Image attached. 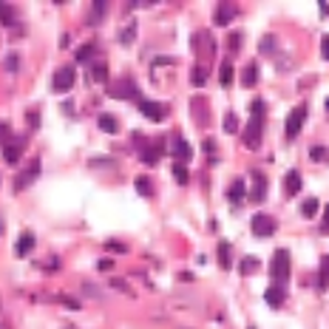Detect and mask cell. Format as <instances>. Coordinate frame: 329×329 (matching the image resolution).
<instances>
[{
    "label": "cell",
    "instance_id": "obj_1",
    "mask_svg": "<svg viewBox=\"0 0 329 329\" xmlns=\"http://www.w3.org/2000/svg\"><path fill=\"white\" fill-rule=\"evenodd\" d=\"M270 275L275 284H287L290 281V253L287 250H275V256H272V264H270Z\"/></svg>",
    "mask_w": 329,
    "mask_h": 329
},
{
    "label": "cell",
    "instance_id": "obj_2",
    "mask_svg": "<svg viewBox=\"0 0 329 329\" xmlns=\"http://www.w3.org/2000/svg\"><path fill=\"white\" fill-rule=\"evenodd\" d=\"M74 82H77V71L74 66H63L54 71V79H51V91L54 94H66V91L74 88Z\"/></svg>",
    "mask_w": 329,
    "mask_h": 329
},
{
    "label": "cell",
    "instance_id": "obj_3",
    "mask_svg": "<svg viewBox=\"0 0 329 329\" xmlns=\"http://www.w3.org/2000/svg\"><path fill=\"white\" fill-rule=\"evenodd\" d=\"M261 136H264V116H253L247 122V128H241V139L247 147H258Z\"/></svg>",
    "mask_w": 329,
    "mask_h": 329
},
{
    "label": "cell",
    "instance_id": "obj_4",
    "mask_svg": "<svg viewBox=\"0 0 329 329\" xmlns=\"http://www.w3.org/2000/svg\"><path fill=\"white\" fill-rule=\"evenodd\" d=\"M108 97L113 100H139L134 79H119V82H108Z\"/></svg>",
    "mask_w": 329,
    "mask_h": 329
},
{
    "label": "cell",
    "instance_id": "obj_5",
    "mask_svg": "<svg viewBox=\"0 0 329 329\" xmlns=\"http://www.w3.org/2000/svg\"><path fill=\"white\" fill-rule=\"evenodd\" d=\"M40 168H43V165H40V159H32V162H29V168L17 173V179H14V193H23L29 184H34L37 176H40Z\"/></svg>",
    "mask_w": 329,
    "mask_h": 329
},
{
    "label": "cell",
    "instance_id": "obj_6",
    "mask_svg": "<svg viewBox=\"0 0 329 329\" xmlns=\"http://www.w3.org/2000/svg\"><path fill=\"white\" fill-rule=\"evenodd\" d=\"M139 111L145 113L150 122H162L165 116H168V105H162V102H156V100H145V97H139Z\"/></svg>",
    "mask_w": 329,
    "mask_h": 329
},
{
    "label": "cell",
    "instance_id": "obj_7",
    "mask_svg": "<svg viewBox=\"0 0 329 329\" xmlns=\"http://www.w3.org/2000/svg\"><path fill=\"white\" fill-rule=\"evenodd\" d=\"M250 227H253V233H256L258 238H270L278 224H275V219H272V216L256 213V216H253V221H250Z\"/></svg>",
    "mask_w": 329,
    "mask_h": 329
},
{
    "label": "cell",
    "instance_id": "obj_8",
    "mask_svg": "<svg viewBox=\"0 0 329 329\" xmlns=\"http://www.w3.org/2000/svg\"><path fill=\"white\" fill-rule=\"evenodd\" d=\"M304 122H306V105L292 108V111H290V116H287V125H284V128H287V139H295Z\"/></svg>",
    "mask_w": 329,
    "mask_h": 329
},
{
    "label": "cell",
    "instance_id": "obj_9",
    "mask_svg": "<svg viewBox=\"0 0 329 329\" xmlns=\"http://www.w3.org/2000/svg\"><path fill=\"white\" fill-rule=\"evenodd\" d=\"M170 142H173V150H170V153L179 159L182 165H187V162L193 159V147H190V142H187V139H184L182 134H173V136H170Z\"/></svg>",
    "mask_w": 329,
    "mask_h": 329
},
{
    "label": "cell",
    "instance_id": "obj_10",
    "mask_svg": "<svg viewBox=\"0 0 329 329\" xmlns=\"http://www.w3.org/2000/svg\"><path fill=\"white\" fill-rule=\"evenodd\" d=\"M267 187H270V184H267V176L256 170V173H253V187H250L247 199L250 202H256V204H261L264 199H267Z\"/></svg>",
    "mask_w": 329,
    "mask_h": 329
},
{
    "label": "cell",
    "instance_id": "obj_11",
    "mask_svg": "<svg viewBox=\"0 0 329 329\" xmlns=\"http://www.w3.org/2000/svg\"><path fill=\"white\" fill-rule=\"evenodd\" d=\"M193 48H196V54H202V57H213V54H216V40H213V34L199 32L196 37H193Z\"/></svg>",
    "mask_w": 329,
    "mask_h": 329
},
{
    "label": "cell",
    "instance_id": "obj_12",
    "mask_svg": "<svg viewBox=\"0 0 329 329\" xmlns=\"http://www.w3.org/2000/svg\"><path fill=\"white\" fill-rule=\"evenodd\" d=\"M190 111H193V119H196L199 128H207V125H210V105H207L202 97H196V100L190 102Z\"/></svg>",
    "mask_w": 329,
    "mask_h": 329
},
{
    "label": "cell",
    "instance_id": "obj_13",
    "mask_svg": "<svg viewBox=\"0 0 329 329\" xmlns=\"http://www.w3.org/2000/svg\"><path fill=\"white\" fill-rule=\"evenodd\" d=\"M236 14H238V9L233 6V3H219L216 6V26H230V23L236 20Z\"/></svg>",
    "mask_w": 329,
    "mask_h": 329
},
{
    "label": "cell",
    "instance_id": "obj_14",
    "mask_svg": "<svg viewBox=\"0 0 329 329\" xmlns=\"http://www.w3.org/2000/svg\"><path fill=\"white\" fill-rule=\"evenodd\" d=\"M264 301H267V304H270L272 309H278V306H281L284 301H287V292H284V287H281V284H272L270 290L264 292Z\"/></svg>",
    "mask_w": 329,
    "mask_h": 329
},
{
    "label": "cell",
    "instance_id": "obj_15",
    "mask_svg": "<svg viewBox=\"0 0 329 329\" xmlns=\"http://www.w3.org/2000/svg\"><path fill=\"white\" fill-rule=\"evenodd\" d=\"M34 233H20V238H17V244H14V256H20V258H26L29 253L34 250Z\"/></svg>",
    "mask_w": 329,
    "mask_h": 329
},
{
    "label": "cell",
    "instance_id": "obj_16",
    "mask_svg": "<svg viewBox=\"0 0 329 329\" xmlns=\"http://www.w3.org/2000/svg\"><path fill=\"white\" fill-rule=\"evenodd\" d=\"M244 199H247L244 182H241V179H236L233 184H230V187H227V202H230V204H241Z\"/></svg>",
    "mask_w": 329,
    "mask_h": 329
},
{
    "label": "cell",
    "instance_id": "obj_17",
    "mask_svg": "<svg viewBox=\"0 0 329 329\" xmlns=\"http://www.w3.org/2000/svg\"><path fill=\"white\" fill-rule=\"evenodd\" d=\"M219 264H221V270H230L233 267V247H230V241H219Z\"/></svg>",
    "mask_w": 329,
    "mask_h": 329
},
{
    "label": "cell",
    "instance_id": "obj_18",
    "mask_svg": "<svg viewBox=\"0 0 329 329\" xmlns=\"http://www.w3.org/2000/svg\"><path fill=\"white\" fill-rule=\"evenodd\" d=\"M284 190L290 193V196L301 193V173H298V170H290V173L284 176Z\"/></svg>",
    "mask_w": 329,
    "mask_h": 329
},
{
    "label": "cell",
    "instance_id": "obj_19",
    "mask_svg": "<svg viewBox=\"0 0 329 329\" xmlns=\"http://www.w3.org/2000/svg\"><path fill=\"white\" fill-rule=\"evenodd\" d=\"M74 60H77V63H91V60H97V45H94V43L79 45L77 54H74Z\"/></svg>",
    "mask_w": 329,
    "mask_h": 329
},
{
    "label": "cell",
    "instance_id": "obj_20",
    "mask_svg": "<svg viewBox=\"0 0 329 329\" xmlns=\"http://www.w3.org/2000/svg\"><path fill=\"white\" fill-rule=\"evenodd\" d=\"M20 150H23V142H11V145L3 147V159H6L9 165H17V162H20Z\"/></svg>",
    "mask_w": 329,
    "mask_h": 329
},
{
    "label": "cell",
    "instance_id": "obj_21",
    "mask_svg": "<svg viewBox=\"0 0 329 329\" xmlns=\"http://www.w3.org/2000/svg\"><path fill=\"white\" fill-rule=\"evenodd\" d=\"M258 82V66L256 63H250V66H244V71H241V85H256Z\"/></svg>",
    "mask_w": 329,
    "mask_h": 329
},
{
    "label": "cell",
    "instance_id": "obj_22",
    "mask_svg": "<svg viewBox=\"0 0 329 329\" xmlns=\"http://www.w3.org/2000/svg\"><path fill=\"white\" fill-rule=\"evenodd\" d=\"M219 79H221L224 88L233 85V60H224V63H221V68H219Z\"/></svg>",
    "mask_w": 329,
    "mask_h": 329
},
{
    "label": "cell",
    "instance_id": "obj_23",
    "mask_svg": "<svg viewBox=\"0 0 329 329\" xmlns=\"http://www.w3.org/2000/svg\"><path fill=\"white\" fill-rule=\"evenodd\" d=\"M91 79H94V82H108V66H105L102 60H97V63L91 66Z\"/></svg>",
    "mask_w": 329,
    "mask_h": 329
},
{
    "label": "cell",
    "instance_id": "obj_24",
    "mask_svg": "<svg viewBox=\"0 0 329 329\" xmlns=\"http://www.w3.org/2000/svg\"><path fill=\"white\" fill-rule=\"evenodd\" d=\"M134 187H136V193H139V196H145V199H150V196H153V184H150V179H147V176H139V179L134 182Z\"/></svg>",
    "mask_w": 329,
    "mask_h": 329
},
{
    "label": "cell",
    "instance_id": "obj_25",
    "mask_svg": "<svg viewBox=\"0 0 329 329\" xmlns=\"http://www.w3.org/2000/svg\"><path fill=\"white\" fill-rule=\"evenodd\" d=\"M318 207H321V202H318L315 196H309V199L301 204V213H304V219H315V216H318Z\"/></svg>",
    "mask_w": 329,
    "mask_h": 329
},
{
    "label": "cell",
    "instance_id": "obj_26",
    "mask_svg": "<svg viewBox=\"0 0 329 329\" xmlns=\"http://www.w3.org/2000/svg\"><path fill=\"white\" fill-rule=\"evenodd\" d=\"M100 128L105 131V134H116V131H119V122H116V116H111V113H102Z\"/></svg>",
    "mask_w": 329,
    "mask_h": 329
},
{
    "label": "cell",
    "instance_id": "obj_27",
    "mask_svg": "<svg viewBox=\"0 0 329 329\" xmlns=\"http://www.w3.org/2000/svg\"><path fill=\"white\" fill-rule=\"evenodd\" d=\"M102 20H105V3H94V6H91L88 26H100Z\"/></svg>",
    "mask_w": 329,
    "mask_h": 329
},
{
    "label": "cell",
    "instance_id": "obj_28",
    "mask_svg": "<svg viewBox=\"0 0 329 329\" xmlns=\"http://www.w3.org/2000/svg\"><path fill=\"white\" fill-rule=\"evenodd\" d=\"M224 134H241V122H238V116L233 111L224 113Z\"/></svg>",
    "mask_w": 329,
    "mask_h": 329
},
{
    "label": "cell",
    "instance_id": "obj_29",
    "mask_svg": "<svg viewBox=\"0 0 329 329\" xmlns=\"http://www.w3.org/2000/svg\"><path fill=\"white\" fill-rule=\"evenodd\" d=\"M258 264H261L258 258L247 256V258H244L241 264H238V272H241V275H253V272H258Z\"/></svg>",
    "mask_w": 329,
    "mask_h": 329
},
{
    "label": "cell",
    "instance_id": "obj_30",
    "mask_svg": "<svg viewBox=\"0 0 329 329\" xmlns=\"http://www.w3.org/2000/svg\"><path fill=\"white\" fill-rule=\"evenodd\" d=\"M173 179L179 182V184H187V182H190V170H187V165L176 162V165H173Z\"/></svg>",
    "mask_w": 329,
    "mask_h": 329
},
{
    "label": "cell",
    "instance_id": "obj_31",
    "mask_svg": "<svg viewBox=\"0 0 329 329\" xmlns=\"http://www.w3.org/2000/svg\"><path fill=\"white\" fill-rule=\"evenodd\" d=\"M329 284V256H324V261H321V278H318V290H327Z\"/></svg>",
    "mask_w": 329,
    "mask_h": 329
},
{
    "label": "cell",
    "instance_id": "obj_32",
    "mask_svg": "<svg viewBox=\"0 0 329 329\" xmlns=\"http://www.w3.org/2000/svg\"><path fill=\"white\" fill-rule=\"evenodd\" d=\"M309 159H312V162H327L329 150L324 145H312V147H309Z\"/></svg>",
    "mask_w": 329,
    "mask_h": 329
},
{
    "label": "cell",
    "instance_id": "obj_33",
    "mask_svg": "<svg viewBox=\"0 0 329 329\" xmlns=\"http://www.w3.org/2000/svg\"><path fill=\"white\" fill-rule=\"evenodd\" d=\"M190 79H193L196 88H202V85H207V71H204L202 66H196L193 68V74H190Z\"/></svg>",
    "mask_w": 329,
    "mask_h": 329
},
{
    "label": "cell",
    "instance_id": "obj_34",
    "mask_svg": "<svg viewBox=\"0 0 329 329\" xmlns=\"http://www.w3.org/2000/svg\"><path fill=\"white\" fill-rule=\"evenodd\" d=\"M134 37H136V23H128V29H125V32H119V43H122V45H131V43H134Z\"/></svg>",
    "mask_w": 329,
    "mask_h": 329
},
{
    "label": "cell",
    "instance_id": "obj_35",
    "mask_svg": "<svg viewBox=\"0 0 329 329\" xmlns=\"http://www.w3.org/2000/svg\"><path fill=\"white\" fill-rule=\"evenodd\" d=\"M0 145L3 147L11 145V125L9 122H0Z\"/></svg>",
    "mask_w": 329,
    "mask_h": 329
},
{
    "label": "cell",
    "instance_id": "obj_36",
    "mask_svg": "<svg viewBox=\"0 0 329 329\" xmlns=\"http://www.w3.org/2000/svg\"><path fill=\"white\" fill-rule=\"evenodd\" d=\"M0 20L6 23V26H11V23H14V9L6 6V3H0Z\"/></svg>",
    "mask_w": 329,
    "mask_h": 329
},
{
    "label": "cell",
    "instance_id": "obj_37",
    "mask_svg": "<svg viewBox=\"0 0 329 329\" xmlns=\"http://www.w3.org/2000/svg\"><path fill=\"white\" fill-rule=\"evenodd\" d=\"M26 122H29V131H37V128H40V113L37 111L26 113Z\"/></svg>",
    "mask_w": 329,
    "mask_h": 329
},
{
    "label": "cell",
    "instance_id": "obj_38",
    "mask_svg": "<svg viewBox=\"0 0 329 329\" xmlns=\"http://www.w3.org/2000/svg\"><path fill=\"white\" fill-rule=\"evenodd\" d=\"M250 113H253V116H264V102L253 100V102H250Z\"/></svg>",
    "mask_w": 329,
    "mask_h": 329
},
{
    "label": "cell",
    "instance_id": "obj_39",
    "mask_svg": "<svg viewBox=\"0 0 329 329\" xmlns=\"http://www.w3.org/2000/svg\"><path fill=\"white\" fill-rule=\"evenodd\" d=\"M227 45H230V51H238L241 48V34H230V40H227Z\"/></svg>",
    "mask_w": 329,
    "mask_h": 329
},
{
    "label": "cell",
    "instance_id": "obj_40",
    "mask_svg": "<svg viewBox=\"0 0 329 329\" xmlns=\"http://www.w3.org/2000/svg\"><path fill=\"white\" fill-rule=\"evenodd\" d=\"M6 68H9V71H17V68H20V57L9 54V57H6Z\"/></svg>",
    "mask_w": 329,
    "mask_h": 329
},
{
    "label": "cell",
    "instance_id": "obj_41",
    "mask_svg": "<svg viewBox=\"0 0 329 329\" xmlns=\"http://www.w3.org/2000/svg\"><path fill=\"white\" fill-rule=\"evenodd\" d=\"M105 250H108V253H125V244H119V241H105Z\"/></svg>",
    "mask_w": 329,
    "mask_h": 329
},
{
    "label": "cell",
    "instance_id": "obj_42",
    "mask_svg": "<svg viewBox=\"0 0 329 329\" xmlns=\"http://www.w3.org/2000/svg\"><path fill=\"white\" fill-rule=\"evenodd\" d=\"M88 165H91V168H113L111 159H91Z\"/></svg>",
    "mask_w": 329,
    "mask_h": 329
},
{
    "label": "cell",
    "instance_id": "obj_43",
    "mask_svg": "<svg viewBox=\"0 0 329 329\" xmlns=\"http://www.w3.org/2000/svg\"><path fill=\"white\" fill-rule=\"evenodd\" d=\"M321 233L329 236V204H327V210H324V219H321Z\"/></svg>",
    "mask_w": 329,
    "mask_h": 329
},
{
    "label": "cell",
    "instance_id": "obj_44",
    "mask_svg": "<svg viewBox=\"0 0 329 329\" xmlns=\"http://www.w3.org/2000/svg\"><path fill=\"white\" fill-rule=\"evenodd\" d=\"M321 54H324V60L329 63V34H324V40H321Z\"/></svg>",
    "mask_w": 329,
    "mask_h": 329
},
{
    "label": "cell",
    "instance_id": "obj_45",
    "mask_svg": "<svg viewBox=\"0 0 329 329\" xmlns=\"http://www.w3.org/2000/svg\"><path fill=\"white\" fill-rule=\"evenodd\" d=\"M272 43H275V37H272V34H267V37L261 40V51H272Z\"/></svg>",
    "mask_w": 329,
    "mask_h": 329
},
{
    "label": "cell",
    "instance_id": "obj_46",
    "mask_svg": "<svg viewBox=\"0 0 329 329\" xmlns=\"http://www.w3.org/2000/svg\"><path fill=\"white\" fill-rule=\"evenodd\" d=\"M97 267H100L102 272H108V270L113 267V261H111V258H100V261H97Z\"/></svg>",
    "mask_w": 329,
    "mask_h": 329
},
{
    "label": "cell",
    "instance_id": "obj_47",
    "mask_svg": "<svg viewBox=\"0 0 329 329\" xmlns=\"http://www.w3.org/2000/svg\"><path fill=\"white\" fill-rule=\"evenodd\" d=\"M66 306H71V309H79V301H74V298H60Z\"/></svg>",
    "mask_w": 329,
    "mask_h": 329
},
{
    "label": "cell",
    "instance_id": "obj_48",
    "mask_svg": "<svg viewBox=\"0 0 329 329\" xmlns=\"http://www.w3.org/2000/svg\"><path fill=\"white\" fill-rule=\"evenodd\" d=\"M204 150H207V153H213V150H216V142H213V139H210V136L204 139Z\"/></svg>",
    "mask_w": 329,
    "mask_h": 329
},
{
    "label": "cell",
    "instance_id": "obj_49",
    "mask_svg": "<svg viewBox=\"0 0 329 329\" xmlns=\"http://www.w3.org/2000/svg\"><path fill=\"white\" fill-rule=\"evenodd\" d=\"M57 267H60V261H57V258H48V261H45V270H57Z\"/></svg>",
    "mask_w": 329,
    "mask_h": 329
},
{
    "label": "cell",
    "instance_id": "obj_50",
    "mask_svg": "<svg viewBox=\"0 0 329 329\" xmlns=\"http://www.w3.org/2000/svg\"><path fill=\"white\" fill-rule=\"evenodd\" d=\"M318 11H321V14L327 17V14H329V3H324V0H321V3H318Z\"/></svg>",
    "mask_w": 329,
    "mask_h": 329
},
{
    "label": "cell",
    "instance_id": "obj_51",
    "mask_svg": "<svg viewBox=\"0 0 329 329\" xmlns=\"http://www.w3.org/2000/svg\"><path fill=\"white\" fill-rule=\"evenodd\" d=\"M85 295H100V290H94V284H85Z\"/></svg>",
    "mask_w": 329,
    "mask_h": 329
},
{
    "label": "cell",
    "instance_id": "obj_52",
    "mask_svg": "<svg viewBox=\"0 0 329 329\" xmlns=\"http://www.w3.org/2000/svg\"><path fill=\"white\" fill-rule=\"evenodd\" d=\"M0 236H3V221H0Z\"/></svg>",
    "mask_w": 329,
    "mask_h": 329
},
{
    "label": "cell",
    "instance_id": "obj_53",
    "mask_svg": "<svg viewBox=\"0 0 329 329\" xmlns=\"http://www.w3.org/2000/svg\"><path fill=\"white\" fill-rule=\"evenodd\" d=\"M327 111H329V100H327Z\"/></svg>",
    "mask_w": 329,
    "mask_h": 329
},
{
    "label": "cell",
    "instance_id": "obj_54",
    "mask_svg": "<svg viewBox=\"0 0 329 329\" xmlns=\"http://www.w3.org/2000/svg\"><path fill=\"white\" fill-rule=\"evenodd\" d=\"M250 329H256V327H250Z\"/></svg>",
    "mask_w": 329,
    "mask_h": 329
}]
</instances>
